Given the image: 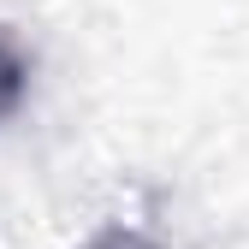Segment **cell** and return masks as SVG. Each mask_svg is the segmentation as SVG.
<instances>
[{
	"label": "cell",
	"instance_id": "7a4b0ae2",
	"mask_svg": "<svg viewBox=\"0 0 249 249\" xmlns=\"http://www.w3.org/2000/svg\"><path fill=\"white\" fill-rule=\"evenodd\" d=\"M83 249H160V243H154L148 231H137V226H101Z\"/></svg>",
	"mask_w": 249,
	"mask_h": 249
},
{
	"label": "cell",
	"instance_id": "6da1fadb",
	"mask_svg": "<svg viewBox=\"0 0 249 249\" xmlns=\"http://www.w3.org/2000/svg\"><path fill=\"white\" fill-rule=\"evenodd\" d=\"M24 89H30V59L12 42V30H0V119L24 101Z\"/></svg>",
	"mask_w": 249,
	"mask_h": 249
}]
</instances>
